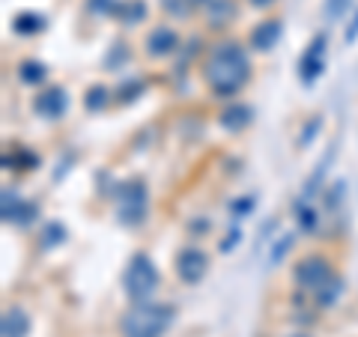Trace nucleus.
<instances>
[{"label": "nucleus", "mask_w": 358, "mask_h": 337, "mask_svg": "<svg viewBox=\"0 0 358 337\" xmlns=\"http://www.w3.org/2000/svg\"><path fill=\"white\" fill-rule=\"evenodd\" d=\"M203 78L206 87L218 99H230L248 84L251 78V63L245 48H239L236 42H221L209 51V57L203 63Z\"/></svg>", "instance_id": "nucleus-1"}, {"label": "nucleus", "mask_w": 358, "mask_h": 337, "mask_svg": "<svg viewBox=\"0 0 358 337\" xmlns=\"http://www.w3.org/2000/svg\"><path fill=\"white\" fill-rule=\"evenodd\" d=\"M173 322L171 305H155V301H138L131 310L122 313L120 334L122 337H164Z\"/></svg>", "instance_id": "nucleus-2"}, {"label": "nucleus", "mask_w": 358, "mask_h": 337, "mask_svg": "<svg viewBox=\"0 0 358 337\" xmlns=\"http://www.w3.org/2000/svg\"><path fill=\"white\" fill-rule=\"evenodd\" d=\"M122 289H126V296L138 305V301H150L155 296V289H159V268L155 263L150 260L147 254H134L126 272H122Z\"/></svg>", "instance_id": "nucleus-3"}, {"label": "nucleus", "mask_w": 358, "mask_h": 337, "mask_svg": "<svg viewBox=\"0 0 358 337\" xmlns=\"http://www.w3.org/2000/svg\"><path fill=\"white\" fill-rule=\"evenodd\" d=\"M117 197V215L126 227H138L147 221V185L143 182H126L114 191Z\"/></svg>", "instance_id": "nucleus-4"}, {"label": "nucleus", "mask_w": 358, "mask_h": 337, "mask_svg": "<svg viewBox=\"0 0 358 337\" xmlns=\"http://www.w3.org/2000/svg\"><path fill=\"white\" fill-rule=\"evenodd\" d=\"M293 278L305 293L317 296L320 289L334 278V268H331V263L326 260V257H305V260L293 268Z\"/></svg>", "instance_id": "nucleus-5"}, {"label": "nucleus", "mask_w": 358, "mask_h": 337, "mask_svg": "<svg viewBox=\"0 0 358 337\" xmlns=\"http://www.w3.org/2000/svg\"><path fill=\"white\" fill-rule=\"evenodd\" d=\"M326 33H320V36H313L310 45L305 48V54L299 57V78H301V84H313L317 78L326 72Z\"/></svg>", "instance_id": "nucleus-6"}, {"label": "nucleus", "mask_w": 358, "mask_h": 337, "mask_svg": "<svg viewBox=\"0 0 358 337\" xmlns=\"http://www.w3.org/2000/svg\"><path fill=\"white\" fill-rule=\"evenodd\" d=\"M206 268H209V260H206V254L200 248H182V251H179V257H176V275H179L182 284H188V287L200 284L203 275H206Z\"/></svg>", "instance_id": "nucleus-7"}, {"label": "nucleus", "mask_w": 358, "mask_h": 337, "mask_svg": "<svg viewBox=\"0 0 358 337\" xmlns=\"http://www.w3.org/2000/svg\"><path fill=\"white\" fill-rule=\"evenodd\" d=\"M66 108H69V96H66L63 87L45 89V93L36 96V102H33V110H36L42 120H60L66 114Z\"/></svg>", "instance_id": "nucleus-8"}, {"label": "nucleus", "mask_w": 358, "mask_h": 337, "mask_svg": "<svg viewBox=\"0 0 358 337\" xmlns=\"http://www.w3.org/2000/svg\"><path fill=\"white\" fill-rule=\"evenodd\" d=\"M36 212H39L36 203L21 200L15 188H3V221L6 224H30Z\"/></svg>", "instance_id": "nucleus-9"}, {"label": "nucleus", "mask_w": 358, "mask_h": 337, "mask_svg": "<svg viewBox=\"0 0 358 337\" xmlns=\"http://www.w3.org/2000/svg\"><path fill=\"white\" fill-rule=\"evenodd\" d=\"M278 39H281V21L278 18H266L251 30V48L260 51V54L272 51L278 45Z\"/></svg>", "instance_id": "nucleus-10"}, {"label": "nucleus", "mask_w": 358, "mask_h": 337, "mask_svg": "<svg viewBox=\"0 0 358 337\" xmlns=\"http://www.w3.org/2000/svg\"><path fill=\"white\" fill-rule=\"evenodd\" d=\"M179 48V36L173 27H155L147 36V54L150 57H171Z\"/></svg>", "instance_id": "nucleus-11"}, {"label": "nucleus", "mask_w": 358, "mask_h": 337, "mask_svg": "<svg viewBox=\"0 0 358 337\" xmlns=\"http://www.w3.org/2000/svg\"><path fill=\"white\" fill-rule=\"evenodd\" d=\"M0 334L3 337H27L30 334V317L24 308H6L3 317H0Z\"/></svg>", "instance_id": "nucleus-12"}, {"label": "nucleus", "mask_w": 358, "mask_h": 337, "mask_svg": "<svg viewBox=\"0 0 358 337\" xmlns=\"http://www.w3.org/2000/svg\"><path fill=\"white\" fill-rule=\"evenodd\" d=\"M221 120V126L227 129V131H233V134H239V131H245L251 126V120H254V110L248 108V105H227V110L218 117Z\"/></svg>", "instance_id": "nucleus-13"}, {"label": "nucleus", "mask_w": 358, "mask_h": 337, "mask_svg": "<svg viewBox=\"0 0 358 337\" xmlns=\"http://www.w3.org/2000/svg\"><path fill=\"white\" fill-rule=\"evenodd\" d=\"M206 18L212 27H224L227 21L236 18V3L233 0H209L206 3Z\"/></svg>", "instance_id": "nucleus-14"}, {"label": "nucleus", "mask_w": 358, "mask_h": 337, "mask_svg": "<svg viewBox=\"0 0 358 337\" xmlns=\"http://www.w3.org/2000/svg\"><path fill=\"white\" fill-rule=\"evenodd\" d=\"M117 18L122 21V24H129V27L141 24V21L147 18V3H143V0H122Z\"/></svg>", "instance_id": "nucleus-15"}, {"label": "nucleus", "mask_w": 358, "mask_h": 337, "mask_svg": "<svg viewBox=\"0 0 358 337\" xmlns=\"http://www.w3.org/2000/svg\"><path fill=\"white\" fill-rule=\"evenodd\" d=\"M42 27H45V18L36 13H18L13 18V30L21 33V36H33V33H39Z\"/></svg>", "instance_id": "nucleus-16"}, {"label": "nucleus", "mask_w": 358, "mask_h": 337, "mask_svg": "<svg viewBox=\"0 0 358 337\" xmlns=\"http://www.w3.org/2000/svg\"><path fill=\"white\" fill-rule=\"evenodd\" d=\"M296 221H299V227L301 230H317V224H320V215H317V209L310 206V200H296Z\"/></svg>", "instance_id": "nucleus-17"}, {"label": "nucleus", "mask_w": 358, "mask_h": 337, "mask_svg": "<svg viewBox=\"0 0 358 337\" xmlns=\"http://www.w3.org/2000/svg\"><path fill=\"white\" fill-rule=\"evenodd\" d=\"M341 293H343V280H341L338 275H334V278L329 280V284L322 287L317 296H313V299H317V308H331L334 301L341 299Z\"/></svg>", "instance_id": "nucleus-18"}, {"label": "nucleus", "mask_w": 358, "mask_h": 337, "mask_svg": "<svg viewBox=\"0 0 358 337\" xmlns=\"http://www.w3.org/2000/svg\"><path fill=\"white\" fill-rule=\"evenodd\" d=\"M293 245H296V233L278 236L275 245H272V251H268V263H272V266H281V263H284V257L293 251Z\"/></svg>", "instance_id": "nucleus-19"}, {"label": "nucleus", "mask_w": 358, "mask_h": 337, "mask_svg": "<svg viewBox=\"0 0 358 337\" xmlns=\"http://www.w3.org/2000/svg\"><path fill=\"white\" fill-rule=\"evenodd\" d=\"M18 78L24 84H30V87H36V84H42L45 81V66L42 63H36V60H24L18 66Z\"/></svg>", "instance_id": "nucleus-20"}, {"label": "nucleus", "mask_w": 358, "mask_h": 337, "mask_svg": "<svg viewBox=\"0 0 358 337\" xmlns=\"http://www.w3.org/2000/svg\"><path fill=\"white\" fill-rule=\"evenodd\" d=\"M108 87H102V84H96V87H90V93L84 96V105H87V110H102V108H108Z\"/></svg>", "instance_id": "nucleus-21"}, {"label": "nucleus", "mask_w": 358, "mask_h": 337, "mask_svg": "<svg viewBox=\"0 0 358 337\" xmlns=\"http://www.w3.org/2000/svg\"><path fill=\"white\" fill-rule=\"evenodd\" d=\"M87 9L96 15H117L120 13V0H87Z\"/></svg>", "instance_id": "nucleus-22"}, {"label": "nucleus", "mask_w": 358, "mask_h": 337, "mask_svg": "<svg viewBox=\"0 0 358 337\" xmlns=\"http://www.w3.org/2000/svg\"><path fill=\"white\" fill-rule=\"evenodd\" d=\"M192 3H194V0H162V6L173 18H188V15H192Z\"/></svg>", "instance_id": "nucleus-23"}, {"label": "nucleus", "mask_w": 358, "mask_h": 337, "mask_svg": "<svg viewBox=\"0 0 358 337\" xmlns=\"http://www.w3.org/2000/svg\"><path fill=\"white\" fill-rule=\"evenodd\" d=\"M63 236H66V230L60 227L57 221H54V224H48V227L42 230V245H45V248H54V245L63 242Z\"/></svg>", "instance_id": "nucleus-24"}, {"label": "nucleus", "mask_w": 358, "mask_h": 337, "mask_svg": "<svg viewBox=\"0 0 358 337\" xmlns=\"http://www.w3.org/2000/svg\"><path fill=\"white\" fill-rule=\"evenodd\" d=\"M257 206V200L248 194V197H239V200H233L230 203V212H233V218H245V215H251Z\"/></svg>", "instance_id": "nucleus-25"}, {"label": "nucleus", "mask_w": 358, "mask_h": 337, "mask_svg": "<svg viewBox=\"0 0 358 337\" xmlns=\"http://www.w3.org/2000/svg\"><path fill=\"white\" fill-rule=\"evenodd\" d=\"M346 6H350V0H326V3H322V15L329 21H338Z\"/></svg>", "instance_id": "nucleus-26"}, {"label": "nucleus", "mask_w": 358, "mask_h": 337, "mask_svg": "<svg viewBox=\"0 0 358 337\" xmlns=\"http://www.w3.org/2000/svg\"><path fill=\"white\" fill-rule=\"evenodd\" d=\"M322 129V120L320 117H313L310 122H308V126H305V131H301L299 134V147H310V143H313V138H317V131Z\"/></svg>", "instance_id": "nucleus-27"}, {"label": "nucleus", "mask_w": 358, "mask_h": 337, "mask_svg": "<svg viewBox=\"0 0 358 337\" xmlns=\"http://www.w3.org/2000/svg\"><path fill=\"white\" fill-rule=\"evenodd\" d=\"M141 89H143L141 78H134V81H126V84H122V89H120V93H122L120 99H122V102H131V99H138Z\"/></svg>", "instance_id": "nucleus-28"}, {"label": "nucleus", "mask_w": 358, "mask_h": 337, "mask_svg": "<svg viewBox=\"0 0 358 337\" xmlns=\"http://www.w3.org/2000/svg\"><path fill=\"white\" fill-rule=\"evenodd\" d=\"M358 39V13H355V18L350 21V27H346V33H343V42L346 45H352Z\"/></svg>", "instance_id": "nucleus-29"}, {"label": "nucleus", "mask_w": 358, "mask_h": 337, "mask_svg": "<svg viewBox=\"0 0 358 337\" xmlns=\"http://www.w3.org/2000/svg\"><path fill=\"white\" fill-rule=\"evenodd\" d=\"M239 236H242L239 230H233V233L227 236V239H224V242L218 245V248H221V254H227V251H233V248H236V242H239Z\"/></svg>", "instance_id": "nucleus-30"}, {"label": "nucleus", "mask_w": 358, "mask_h": 337, "mask_svg": "<svg viewBox=\"0 0 358 337\" xmlns=\"http://www.w3.org/2000/svg\"><path fill=\"white\" fill-rule=\"evenodd\" d=\"M251 3H254V6H260V9H266V6H272L275 0H251Z\"/></svg>", "instance_id": "nucleus-31"}, {"label": "nucleus", "mask_w": 358, "mask_h": 337, "mask_svg": "<svg viewBox=\"0 0 358 337\" xmlns=\"http://www.w3.org/2000/svg\"><path fill=\"white\" fill-rule=\"evenodd\" d=\"M289 337H310V334H305V331H296V334H289Z\"/></svg>", "instance_id": "nucleus-32"}, {"label": "nucleus", "mask_w": 358, "mask_h": 337, "mask_svg": "<svg viewBox=\"0 0 358 337\" xmlns=\"http://www.w3.org/2000/svg\"><path fill=\"white\" fill-rule=\"evenodd\" d=\"M194 3H200V6H206V3H209V0H194Z\"/></svg>", "instance_id": "nucleus-33"}]
</instances>
